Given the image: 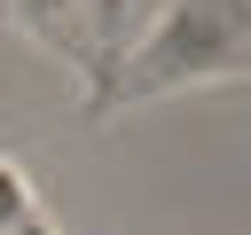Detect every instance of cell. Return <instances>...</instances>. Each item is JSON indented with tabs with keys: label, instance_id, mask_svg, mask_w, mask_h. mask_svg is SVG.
<instances>
[{
	"label": "cell",
	"instance_id": "1",
	"mask_svg": "<svg viewBox=\"0 0 251 235\" xmlns=\"http://www.w3.org/2000/svg\"><path fill=\"white\" fill-rule=\"evenodd\" d=\"M94 8L102 0H8V16L63 63H86L94 70Z\"/></svg>",
	"mask_w": 251,
	"mask_h": 235
}]
</instances>
